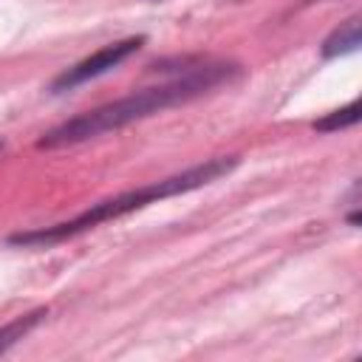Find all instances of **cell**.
<instances>
[{
	"label": "cell",
	"mask_w": 362,
	"mask_h": 362,
	"mask_svg": "<svg viewBox=\"0 0 362 362\" xmlns=\"http://www.w3.org/2000/svg\"><path fill=\"white\" fill-rule=\"evenodd\" d=\"M184 68L164 85H153V88H141L133 90L116 102H107L102 107L85 110L51 130H45L37 139L40 150H59V147H71L113 130H122L133 122H141L147 116H156L167 107L175 105H187L198 96H206L229 82H235L240 76V65L235 62H209V59H184Z\"/></svg>",
	"instance_id": "obj_1"
},
{
	"label": "cell",
	"mask_w": 362,
	"mask_h": 362,
	"mask_svg": "<svg viewBox=\"0 0 362 362\" xmlns=\"http://www.w3.org/2000/svg\"><path fill=\"white\" fill-rule=\"evenodd\" d=\"M240 164L238 156H215V158H206L195 167H187L175 175H167L161 181H153V184H144L139 189H127V192H119L113 198H105V201H96L90 204L85 212L68 218V221H59V223H51V226H40V229H28V232H17L8 238L11 246H54L59 240H68V238H76L99 223H107V221H116V218H124L136 209H144L150 204H158L164 198H175V195H184V192H192L198 187H206L223 175H229L235 167Z\"/></svg>",
	"instance_id": "obj_2"
},
{
	"label": "cell",
	"mask_w": 362,
	"mask_h": 362,
	"mask_svg": "<svg viewBox=\"0 0 362 362\" xmlns=\"http://www.w3.org/2000/svg\"><path fill=\"white\" fill-rule=\"evenodd\" d=\"M144 40H147V37L139 34V37H127V40H119V42H110V45L99 48L96 54H90V57L79 59L76 65L65 68L62 74H57L48 90H51V93H65V90H74V88H79V85L96 79V76H105L107 71L119 68L127 57H133V54L144 45Z\"/></svg>",
	"instance_id": "obj_3"
},
{
	"label": "cell",
	"mask_w": 362,
	"mask_h": 362,
	"mask_svg": "<svg viewBox=\"0 0 362 362\" xmlns=\"http://www.w3.org/2000/svg\"><path fill=\"white\" fill-rule=\"evenodd\" d=\"M356 48H359V17H348L345 23H339V28H334L322 40V57L325 59L354 54Z\"/></svg>",
	"instance_id": "obj_4"
},
{
	"label": "cell",
	"mask_w": 362,
	"mask_h": 362,
	"mask_svg": "<svg viewBox=\"0 0 362 362\" xmlns=\"http://www.w3.org/2000/svg\"><path fill=\"white\" fill-rule=\"evenodd\" d=\"M48 317V308H37V311H28L23 317H14L11 322H6L0 328V354H6L11 345H17L28 331H34L42 320Z\"/></svg>",
	"instance_id": "obj_5"
},
{
	"label": "cell",
	"mask_w": 362,
	"mask_h": 362,
	"mask_svg": "<svg viewBox=\"0 0 362 362\" xmlns=\"http://www.w3.org/2000/svg\"><path fill=\"white\" fill-rule=\"evenodd\" d=\"M359 99H354V102H348L345 107H337V110H331V113H325L322 119H317L314 122V130H320V133H334V130H345V127H351V124H356L359 122Z\"/></svg>",
	"instance_id": "obj_6"
},
{
	"label": "cell",
	"mask_w": 362,
	"mask_h": 362,
	"mask_svg": "<svg viewBox=\"0 0 362 362\" xmlns=\"http://www.w3.org/2000/svg\"><path fill=\"white\" fill-rule=\"evenodd\" d=\"M0 150H3V141H0Z\"/></svg>",
	"instance_id": "obj_7"
}]
</instances>
